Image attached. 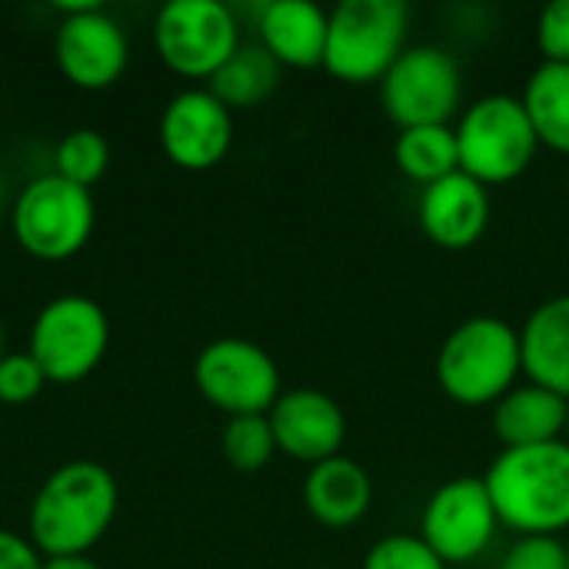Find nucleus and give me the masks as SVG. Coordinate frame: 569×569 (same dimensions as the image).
<instances>
[{"label": "nucleus", "mask_w": 569, "mask_h": 569, "mask_svg": "<svg viewBox=\"0 0 569 569\" xmlns=\"http://www.w3.org/2000/svg\"><path fill=\"white\" fill-rule=\"evenodd\" d=\"M567 187H569V180H567Z\"/></svg>", "instance_id": "nucleus-34"}, {"label": "nucleus", "mask_w": 569, "mask_h": 569, "mask_svg": "<svg viewBox=\"0 0 569 569\" xmlns=\"http://www.w3.org/2000/svg\"><path fill=\"white\" fill-rule=\"evenodd\" d=\"M520 367L527 383L569 400V293L543 300L523 320Z\"/></svg>", "instance_id": "nucleus-17"}, {"label": "nucleus", "mask_w": 569, "mask_h": 569, "mask_svg": "<svg viewBox=\"0 0 569 569\" xmlns=\"http://www.w3.org/2000/svg\"><path fill=\"white\" fill-rule=\"evenodd\" d=\"M330 13L313 0H270L260 7V47L280 67H323Z\"/></svg>", "instance_id": "nucleus-16"}, {"label": "nucleus", "mask_w": 569, "mask_h": 569, "mask_svg": "<svg viewBox=\"0 0 569 569\" xmlns=\"http://www.w3.org/2000/svg\"><path fill=\"white\" fill-rule=\"evenodd\" d=\"M540 147L569 157V63L543 60L520 97Z\"/></svg>", "instance_id": "nucleus-20"}, {"label": "nucleus", "mask_w": 569, "mask_h": 569, "mask_svg": "<svg viewBox=\"0 0 569 569\" xmlns=\"http://www.w3.org/2000/svg\"><path fill=\"white\" fill-rule=\"evenodd\" d=\"M107 167H110V143L93 127L70 130L53 150V173L87 190L107 173Z\"/></svg>", "instance_id": "nucleus-23"}, {"label": "nucleus", "mask_w": 569, "mask_h": 569, "mask_svg": "<svg viewBox=\"0 0 569 569\" xmlns=\"http://www.w3.org/2000/svg\"><path fill=\"white\" fill-rule=\"evenodd\" d=\"M393 163L407 180H417L423 187L457 173L460 170L457 130L450 123L400 130L393 143Z\"/></svg>", "instance_id": "nucleus-22"}, {"label": "nucleus", "mask_w": 569, "mask_h": 569, "mask_svg": "<svg viewBox=\"0 0 569 569\" xmlns=\"http://www.w3.org/2000/svg\"><path fill=\"white\" fill-rule=\"evenodd\" d=\"M43 569H103V567L83 553V557H43Z\"/></svg>", "instance_id": "nucleus-30"}, {"label": "nucleus", "mask_w": 569, "mask_h": 569, "mask_svg": "<svg viewBox=\"0 0 569 569\" xmlns=\"http://www.w3.org/2000/svg\"><path fill=\"white\" fill-rule=\"evenodd\" d=\"M93 193L57 173L33 177L10 207V230L20 250L50 263L80 253L93 233Z\"/></svg>", "instance_id": "nucleus-6"}, {"label": "nucleus", "mask_w": 569, "mask_h": 569, "mask_svg": "<svg viewBox=\"0 0 569 569\" xmlns=\"http://www.w3.org/2000/svg\"><path fill=\"white\" fill-rule=\"evenodd\" d=\"M420 230L443 250H470L490 227V190L470 173L457 170L420 193Z\"/></svg>", "instance_id": "nucleus-15"}, {"label": "nucleus", "mask_w": 569, "mask_h": 569, "mask_svg": "<svg viewBox=\"0 0 569 569\" xmlns=\"http://www.w3.org/2000/svg\"><path fill=\"white\" fill-rule=\"evenodd\" d=\"M567 417L569 400L537 383H517L500 403H493V430L503 450L563 440Z\"/></svg>", "instance_id": "nucleus-19"}, {"label": "nucleus", "mask_w": 569, "mask_h": 569, "mask_svg": "<svg viewBox=\"0 0 569 569\" xmlns=\"http://www.w3.org/2000/svg\"><path fill=\"white\" fill-rule=\"evenodd\" d=\"M500 527L520 537L569 530V447L563 440L503 450L483 473Z\"/></svg>", "instance_id": "nucleus-2"}, {"label": "nucleus", "mask_w": 569, "mask_h": 569, "mask_svg": "<svg viewBox=\"0 0 569 569\" xmlns=\"http://www.w3.org/2000/svg\"><path fill=\"white\" fill-rule=\"evenodd\" d=\"M460 97L463 73L457 57L430 43L407 47L380 80V103L400 130L450 123Z\"/></svg>", "instance_id": "nucleus-9"}, {"label": "nucleus", "mask_w": 569, "mask_h": 569, "mask_svg": "<svg viewBox=\"0 0 569 569\" xmlns=\"http://www.w3.org/2000/svg\"><path fill=\"white\" fill-rule=\"evenodd\" d=\"M563 443L569 447V417H567V430H563Z\"/></svg>", "instance_id": "nucleus-32"}, {"label": "nucleus", "mask_w": 569, "mask_h": 569, "mask_svg": "<svg viewBox=\"0 0 569 569\" xmlns=\"http://www.w3.org/2000/svg\"><path fill=\"white\" fill-rule=\"evenodd\" d=\"M157 137L173 167L190 173L213 170L233 147V110H227L207 87L180 90L163 107Z\"/></svg>", "instance_id": "nucleus-13"}, {"label": "nucleus", "mask_w": 569, "mask_h": 569, "mask_svg": "<svg viewBox=\"0 0 569 569\" xmlns=\"http://www.w3.org/2000/svg\"><path fill=\"white\" fill-rule=\"evenodd\" d=\"M153 47L190 80H210L240 47L237 13L223 0H170L157 10Z\"/></svg>", "instance_id": "nucleus-8"}, {"label": "nucleus", "mask_w": 569, "mask_h": 569, "mask_svg": "<svg viewBox=\"0 0 569 569\" xmlns=\"http://www.w3.org/2000/svg\"><path fill=\"white\" fill-rule=\"evenodd\" d=\"M453 130L460 170L480 180L487 190L523 177L540 150L520 97L510 93H487L473 100Z\"/></svg>", "instance_id": "nucleus-5"}, {"label": "nucleus", "mask_w": 569, "mask_h": 569, "mask_svg": "<svg viewBox=\"0 0 569 569\" xmlns=\"http://www.w3.org/2000/svg\"><path fill=\"white\" fill-rule=\"evenodd\" d=\"M363 569H450L430 547L423 537H410V533H390L383 540H377L367 557Z\"/></svg>", "instance_id": "nucleus-25"}, {"label": "nucleus", "mask_w": 569, "mask_h": 569, "mask_svg": "<svg viewBox=\"0 0 569 569\" xmlns=\"http://www.w3.org/2000/svg\"><path fill=\"white\" fill-rule=\"evenodd\" d=\"M280 83V63L260 43H240L237 53L207 80V90L227 110H247L263 103Z\"/></svg>", "instance_id": "nucleus-21"}, {"label": "nucleus", "mask_w": 569, "mask_h": 569, "mask_svg": "<svg viewBox=\"0 0 569 569\" xmlns=\"http://www.w3.org/2000/svg\"><path fill=\"white\" fill-rule=\"evenodd\" d=\"M47 387V377L40 363L23 350V353H7L0 360V403L7 407H23L40 397Z\"/></svg>", "instance_id": "nucleus-26"}, {"label": "nucleus", "mask_w": 569, "mask_h": 569, "mask_svg": "<svg viewBox=\"0 0 569 569\" xmlns=\"http://www.w3.org/2000/svg\"><path fill=\"white\" fill-rule=\"evenodd\" d=\"M407 30L403 0H343L330 10L323 70L340 83H380L407 50Z\"/></svg>", "instance_id": "nucleus-4"}, {"label": "nucleus", "mask_w": 569, "mask_h": 569, "mask_svg": "<svg viewBox=\"0 0 569 569\" xmlns=\"http://www.w3.org/2000/svg\"><path fill=\"white\" fill-rule=\"evenodd\" d=\"M7 357V333H3V323H0V360Z\"/></svg>", "instance_id": "nucleus-31"}, {"label": "nucleus", "mask_w": 569, "mask_h": 569, "mask_svg": "<svg viewBox=\"0 0 569 569\" xmlns=\"http://www.w3.org/2000/svg\"><path fill=\"white\" fill-rule=\"evenodd\" d=\"M220 450H223L227 463L233 470H240V473L263 470L273 460V453H277V440H273L267 413L230 417L223 433H220Z\"/></svg>", "instance_id": "nucleus-24"}, {"label": "nucleus", "mask_w": 569, "mask_h": 569, "mask_svg": "<svg viewBox=\"0 0 569 569\" xmlns=\"http://www.w3.org/2000/svg\"><path fill=\"white\" fill-rule=\"evenodd\" d=\"M520 367V330L503 317H470L450 330L437 353V383L460 407H493L513 387Z\"/></svg>", "instance_id": "nucleus-3"}, {"label": "nucleus", "mask_w": 569, "mask_h": 569, "mask_svg": "<svg viewBox=\"0 0 569 569\" xmlns=\"http://www.w3.org/2000/svg\"><path fill=\"white\" fill-rule=\"evenodd\" d=\"M0 569H43V553L27 537L0 527Z\"/></svg>", "instance_id": "nucleus-29"}, {"label": "nucleus", "mask_w": 569, "mask_h": 569, "mask_svg": "<svg viewBox=\"0 0 569 569\" xmlns=\"http://www.w3.org/2000/svg\"><path fill=\"white\" fill-rule=\"evenodd\" d=\"M537 47L543 60L569 63V0H553L537 20Z\"/></svg>", "instance_id": "nucleus-28"}, {"label": "nucleus", "mask_w": 569, "mask_h": 569, "mask_svg": "<svg viewBox=\"0 0 569 569\" xmlns=\"http://www.w3.org/2000/svg\"><path fill=\"white\" fill-rule=\"evenodd\" d=\"M500 530V517L483 477H457L433 490L420 513V537L447 563L463 567L487 553Z\"/></svg>", "instance_id": "nucleus-11"}, {"label": "nucleus", "mask_w": 569, "mask_h": 569, "mask_svg": "<svg viewBox=\"0 0 569 569\" xmlns=\"http://www.w3.org/2000/svg\"><path fill=\"white\" fill-rule=\"evenodd\" d=\"M267 420L277 440V453L310 467L337 457L347 440V417L340 403L313 387L280 393Z\"/></svg>", "instance_id": "nucleus-14"}, {"label": "nucleus", "mask_w": 569, "mask_h": 569, "mask_svg": "<svg viewBox=\"0 0 569 569\" xmlns=\"http://www.w3.org/2000/svg\"><path fill=\"white\" fill-rule=\"evenodd\" d=\"M53 37L60 73L80 90H103L120 80L130 60L123 27L100 3H67Z\"/></svg>", "instance_id": "nucleus-12"}, {"label": "nucleus", "mask_w": 569, "mask_h": 569, "mask_svg": "<svg viewBox=\"0 0 569 569\" xmlns=\"http://www.w3.org/2000/svg\"><path fill=\"white\" fill-rule=\"evenodd\" d=\"M117 507L113 473L97 460H70L47 473L30 503V543L43 557H83L107 537Z\"/></svg>", "instance_id": "nucleus-1"}, {"label": "nucleus", "mask_w": 569, "mask_h": 569, "mask_svg": "<svg viewBox=\"0 0 569 569\" xmlns=\"http://www.w3.org/2000/svg\"><path fill=\"white\" fill-rule=\"evenodd\" d=\"M193 383L200 397L227 417L270 413L283 393L277 360L243 337L210 340L193 360Z\"/></svg>", "instance_id": "nucleus-10"}, {"label": "nucleus", "mask_w": 569, "mask_h": 569, "mask_svg": "<svg viewBox=\"0 0 569 569\" xmlns=\"http://www.w3.org/2000/svg\"><path fill=\"white\" fill-rule=\"evenodd\" d=\"M303 503L320 527L347 530L367 517L373 503V480L357 460L337 453L310 467L303 480Z\"/></svg>", "instance_id": "nucleus-18"}, {"label": "nucleus", "mask_w": 569, "mask_h": 569, "mask_svg": "<svg viewBox=\"0 0 569 569\" xmlns=\"http://www.w3.org/2000/svg\"><path fill=\"white\" fill-rule=\"evenodd\" d=\"M567 557H569V547H567Z\"/></svg>", "instance_id": "nucleus-33"}, {"label": "nucleus", "mask_w": 569, "mask_h": 569, "mask_svg": "<svg viewBox=\"0 0 569 569\" xmlns=\"http://www.w3.org/2000/svg\"><path fill=\"white\" fill-rule=\"evenodd\" d=\"M107 347V310L87 293H60L33 317L27 353L40 363L47 383H80L100 367Z\"/></svg>", "instance_id": "nucleus-7"}, {"label": "nucleus", "mask_w": 569, "mask_h": 569, "mask_svg": "<svg viewBox=\"0 0 569 569\" xmlns=\"http://www.w3.org/2000/svg\"><path fill=\"white\" fill-rule=\"evenodd\" d=\"M500 569H569L567 543L560 537H520Z\"/></svg>", "instance_id": "nucleus-27"}]
</instances>
